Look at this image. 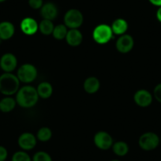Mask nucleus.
I'll use <instances>...</instances> for the list:
<instances>
[{"mask_svg":"<svg viewBox=\"0 0 161 161\" xmlns=\"http://www.w3.org/2000/svg\"><path fill=\"white\" fill-rule=\"evenodd\" d=\"M39 100L37 90L33 86H25L19 89L17 92L16 102L20 107L30 108L35 106Z\"/></svg>","mask_w":161,"mask_h":161,"instance_id":"nucleus-1","label":"nucleus"},{"mask_svg":"<svg viewBox=\"0 0 161 161\" xmlns=\"http://www.w3.org/2000/svg\"><path fill=\"white\" fill-rule=\"evenodd\" d=\"M20 80L18 76L11 73H4L0 76V92L6 96H11L19 90Z\"/></svg>","mask_w":161,"mask_h":161,"instance_id":"nucleus-2","label":"nucleus"},{"mask_svg":"<svg viewBox=\"0 0 161 161\" xmlns=\"http://www.w3.org/2000/svg\"><path fill=\"white\" fill-rule=\"evenodd\" d=\"M113 32L111 26L106 24H100L94 29L92 37L95 42L99 44H105L111 40Z\"/></svg>","mask_w":161,"mask_h":161,"instance_id":"nucleus-3","label":"nucleus"},{"mask_svg":"<svg viewBox=\"0 0 161 161\" xmlns=\"http://www.w3.org/2000/svg\"><path fill=\"white\" fill-rule=\"evenodd\" d=\"M160 142V139L156 134L147 132L142 134L138 141L139 146L145 151H152L156 148Z\"/></svg>","mask_w":161,"mask_h":161,"instance_id":"nucleus-4","label":"nucleus"},{"mask_svg":"<svg viewBox=\"0 0 161 161\" xmlns=\"http://www.w3.org/2000/svg\"><path fill=\"white\" fill-rule=\"evenodd\" d=\"M84 18L82 13L77 9H70L64 15V24L71 29H78L82 25Z\"/></svg>","mask_w":161,"mask_h":161,"instance_id":"nucleus-5","label":"nucleus"},{"mask_svg":"<svg viewBox=\"0 0 161 161\" xmlns=\"http://www.w3.org/2000/svg\"><path fill=\"white\" fill-rule=\"evenodd\" d=\"M17 76L21 82L31 83L36 78L37 69L32 64L26 63L20 66Z\"/></svg>","mask_w":161,"mask_h":161,"instance_id":"nucleus-6","label":"nucleus"},{"mask_svg":"<svg viewBox=\"0 0 161 161\" xmlns=\"http://www.w3.org/2000/svg\"><path fill=\"white\" fill-rule=\"evenodd\" d=\"M94 144L101 150H108L113 145V138L106 131H99L93 137Z\"/></svg>","mask_w":161,"mask_h":161,"instance_id":"nucleus-7","label":"nucleus"},{"mask_svg":"<svg viewBox=\"0 0 161 161\" xmlns=\"http://www.w3.org/2000/svg\"><path fill=\"white\" fill-rule=\"evenodd\" d=\"M134 45V38L130 35L123 34L120 36L116 41L115 47L120 53H128L133 49Z\"/></svg>","mask_w":161,"mask_h":161,"instance_id":"nucleus-8","label":"nucleus"},{"mask_svg":"<svg viewBox=\"0 0 161 161\" xmlns=\"http://www.w3.org/2000/svg\"><path fill=\"white\" fill-rule=\"evenodd\" d=\"M18 65V59L12 53H6L0 58V67L5 73H11Z\"/></svg>","mask_w":161,"mask_h":161,"instance_id":"nucleus-9","label":"nucleus"},{"mask_svg":"<svg viewBox=\"0 0 161 161\" xmlns=\"http://www.w3.org/2000/svg\"><path fill=\"white\" fill-rule=\"evenodd\" d=\"M134 102L141 108H147L153 102V95L145 89L137 91L134 96Z\"/></svg>","mask_w":161,"mask_h":161,"instance_id":"nucleus-10","label":"nucleus"},{"mask_svg":"<svg viewBox=\"0 0 161 161\" xmlns=\"http://www.w3.org/2000/svg\"><path fill=\"white\" fill-rule=\"evenodd\" d=\"M18 145L25 151L33 149L36 145V137L31 133H24L18 137Z\"/></svg>","mask_w":161,"mask_h":161,"instance_id":"nucleus-11","label":"nucleus"},{"mask_svg":"<svg viewBox=\"0 0 161 161\" xmlns=\"http://www.w3.org/2000/svg\"><path fill=\"white\" fill-rule=\"evenodd\" d=\"M21 30L25 35H34L39 29V24L34 18H25L21 22Z\"/></svg>","mask_w":161,"mask_h":161,"instance_id":"nucleus-12","label":"nucleus"},{"mask_svg":"<svg viewBox=\"0 0 161 161\" xmlns=\"http://www.w3.org/2000/svg\"><path fill=\"white\" fill-rule=\"evenodd\" d=\"M58 10L56 5L53 3H47L40 8V15L44 19L53 21L58 16Z\"/></svg>","mask_w":161,"mask_h":161,"instance_id":"nucleus-13","label":"nucleus"},{"mask_svg":"<svg viewBox=\"0 0 161 161\" xmlns=\"http://www.w3.org/2000/svg\"><path fill=\"white\" fill-rule=\"evenodd\" d=\"M66 43L72 47H77L82 42V33L77 29H71L68 30L66 36Z\"/></svg>","mask_w":161,"mask_h":161,"instance_id":"nucleus-14","label":"nucleus"},{"mask_svg":"<svg viewBox=\"0 0 161 161\" xmlns=\"http://www.w3.org/2000/svg\"><path fill=\"white\" fill-rule=\"evenodd\" d=\"M15 32L14 25L10 21L0 23V40H7L11 38Z\"/></svg>","mask_w":161,"mask_h":161,"instance_id":"nucleus-15","label":"nucleus"},{"mask_svg":"<svg viewBox=\"0 0 161 161\" xmlns=\"http://www.w3.org/2000/svg\"><path fill=\"white\" fill-rule=\"evenodd\" d=\"M100 82L96 77H89L84 82V89L87 93L94 94L100 89Z\"/></svg>","mask_w":161,"mask_h":161,"instance_id":"nucleus-16","label":"nucleus"},{"mask_svg":"<svg viewBox=\"0 0 161 161\" xmlns=\"http://www.w3.org/2000/svg\"><path fill=\"white\" fill-rule=\"evenodd\" d=\"M111 27L113 33L115 35L122 36L126 34V32L128 29V23L123 18H117L113 21Z\"/></svg>","mask_w":161,"mask_h":161,"instance_id":"nucleus-17","label":"nucleus"},{"mask_svg":"<svg viewBox=\"0 0 161 161\" xmlns=\"http://www.w3.org/2000/svg\"><path fill=\"white\" fill-rule=\"evenodd\" d=\"M36 90L39 97H41L43 99H47L52 95L53 88L50 83L44 81V82L39 84V86L36 88Z\"/></svg>","mask_w":161,"mask_h":161,"instance_id":"nucleus-18","label":"nucleus"},{"mask_svg":"<svg viewBox=\"0 0 161 161\" xmlns=\"http://www.w3.org/2000/svg\"><path fill=\"white\" fill-rule=\"evenodd\" d=\"M16 100L12 97H5L0 100V111L4 113L10 112L16 106Z\"/></svg>","mask_w":161,"mask_h":161,"instance_id":"nucleus-19","label":"nucleus"},{"mask_svg":"<svg viewBox=\"0 0 161 161\" xmlns=\"http://www.w3.org/2000/svg\"><path fill=\"white\" fill-rule=\"evenodd\" d=\"M112 150L116 156H124L129 152V146L124 142H117L113 144Z\"/></svg>","mask_w":161,"mask_h":161,"instance_id":"nucleus-20","label":"nucleus"},{"mask_svg":"<svg viewBox=\"0 0 161 161\" xmlns=\"http://www.w3.org/2000/svg\"><path fill=\"white\" fill-rule=\"evenodd\" d=\"M54 28H55V26H54L53 22L50 20L43 19L39 24V30L40 31L41 33L46 36L52 34Z\"/></svg>","mask_w":161,"mask_h":161,"instance_id":"nucleus-21","label":"nucleus"},{"mask_svg":"<svg viewBox=\"0 0 161 161\" xmlns=\"http://www.w3.org/2000/svg\"><path fill=\"white\" fill-rule=\"evenodd\" d=\"M67 32V27L65 25H58L54 28L52 35H53L54 38L56 39V40H63V39L66 38Z\"/></svg>","mask_w":161,"mask_h":161,"instance_id":"nucleus-22","label":"nucleus"},{"mask_svg":"<svg viewBox=\"0 0 161 161\" xmlns=\"http://www.w3.org/2000/svg\"><path fill=\"white\" fill-rule=\"evenodd\" d=\"M52 137V132L50 128L42 127L38 130L36 134V138L39 141L43 142H47L50 140Z\"/></svg>","mask_w":161,"mask_h":161,"instance_id":"nucleus-23","label":"nucleus"},{"mask_svg":"<svg viewBox=\"0 0 161 161\" xmlns=\"http://www.w3.org/2000/svg\"><path fill=\"white\" fill-rule=\"evenodd\" d=\"M12 161H32L30 156L25 151L16 152L12 156Z\"/></svg>","mask_w":161,"mask_h":161,"instance_id":"nucleus-24","label":"nucleus"},{"mask_svg":"<svg viewBox=\"0 0 161 161\" xmlns=\"http://www.w3.org/2000/svg\"><path fill=\"white\" fill-rule=\"evenodd\" d=\"M32 161H52V158L47 153L44 151L37 152L32 159Z\"/></svg>","mask_w":161,"mask_h":161,"instance_id":"nucleus-25","label":"nucleus"},{"mask_svg":"<svg viewBox=\"0 0 161 161\" xmlns=\"http://www.w3.org/2000/svg\"><path fill=\"white\" fill-rule=\"evenodd\" d=\"M29 5L31 8L34 10H38L43 7L44 1L43 0H29Z\"/></svg>","mask_w":161,"mask_h":161,"instance_id":"nucleus-26","label":"nucleus"},{"mask_svg":"<svg viewBox=\"0 0 161 161\" xmlns=\"http://www.w3.org/2000/svg\"><path fill=\"white\" fill-rule=\"evenodd\" d=\"M153 95H154L156 100L159 103H161V83L158 84L155 87L154 91H153Z\"/></svg>","mask_w":161,"mask_h":161,"instance_id":"nucleus-27","label":"nucleus"},{"mask_svg":"<svg viewBox=\"0 0 161 161\" xmlns=\"http://www.w3.org/2000/svg\"><path fill=\"white\" fill-rule=\"evenodd\" d=\"M8 156L7 148L3 146H0V161H5Z\"/></svg>","mask_w":161,"mask_h":161,"instance_id":"nucleus-28","label":"nucleus"},{"mask_svg":"<svg viewBox=\"0 0 161 161\" xmlns=\"http://www.w3.org/2000/svg\"><path fill=\"white\" fill-rule=\"evenodd\" d=\"M148 1L150 2V3L156 7H161V0H148Z\"/></svg>","mask_w":161,"mask_h":161,"instance_id":"nucleus-29","label":"nucleus"},{"mask_svg":"<svg viewBox=\"0 0 161 161\" xmlns=\"http://www.w3.org/2000/svg\"><path fill=\"white\" fill-rule=\"evenodd\" d=\"M156 18L159 22H161V7H159L156 11Z\"/></svg>","mask_w":161,"mask_h":161,"instance_id":"nucleus-30","label":"nucleus"},{"mask_svg":"<svg viewBox=\"0 0 161 161\" xmlns=\"http://www.w3.org/2000/svg\"><path fill=\"white\" fill-rule=\"evenodd\" d=\"M6 0H0V3H3V2H5Z\"/></svg>","mask_w":161,"mask_h":161,"instance_id":"nucleus-31","label":"nucleus"},{"mask_svg":"<svg viewBox=\"0 0 161 161\" xmlns=\"http://www.w3.org/2000/svg\"><path fill=\"white\" fill-rule=\"evenodd\" d=\"M111 161H120V160H118V159H112V160Z\"/></svg>","mask_w":161,"mask_h":161,"instance_id":"nucleus-32","label":"nucleus"},{"mask_svg":"<svg viewBox=\"0 0 161 161\" xmlns=\"http://www.w3.org/2000/svg\"><path fill=\"white\" fill-rule=\"evenodd\" d=\"M160 142H161V138H160Z\"/></svg>","mask_w":161,"mask_h":161,"instance_id":"nucleus-33","label":"nucleus"}]
</instances>
